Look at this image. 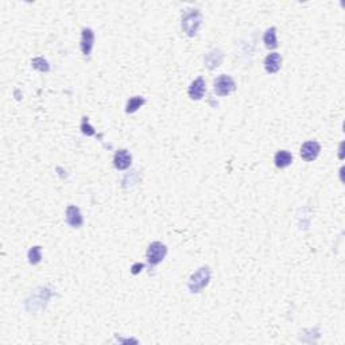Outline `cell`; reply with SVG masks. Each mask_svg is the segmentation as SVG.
Instances as JSON below:
<instances>
[{
  "label": "cell",
  "instance_id": "9a60e30c",
  "mask_svg": "<svg viewBox=\"0 0 345 345\" xmlns=\"http://www.w3.org/2000/svg\"><path fill=\"white\" fill-rule=\"evenodd\" d=\"M31 65H33V68H34V69H36V71H39V72L50 71L49 62H47L46 59L43 58V57H36V58H34L33 61H31Z\"/></svg>",
  "mask_w": 345,
  "mask_h": 345
},
{
  "label": "cell",
  "instance_id": "ba28073f",
  "mask_svg": "<svg viewBox=\"0 0 345 345\" xmlns=\"http://www.w3.org/2000/svg\"><path fill=\"white\" fill-rule=\"evenodd\" d=\"M131 161H132V157L127 150H119L115 154L113 164L117 170H126L131 166Z\"/></svg>",
  "mask_w": 345,
  "mask_h": 345
},
{
  "label": "cell",
  "instance_id": "9c48e42d",
  "mask_svg": "<svg viewBox=\"0 0 345 345\" xmlns=\"http://www.w3.org/2000/svg\"><path fill=\"white\" fill-rule=\"evenodd\" d=\"M94 42V34L93 31L91 29H84L82 30L81 36V52L85 57H88L91 52H92V47H93Z\"/></svg>",
  "mask_w": 345,
  "mask_h": 345
},
{
  "label": "cell",
  "instance_id": "7c38bea8",
  "mask_svg": "<svg viewBox=\"0 0 345 345\" xmlns=\"http://www.w3.org/2000/svg\"><path fill=\"white\" fill-rule=\"evenodd\" d=\"M274 162L276 167H279V169H285V167H287V166L291 164L292 155L289 151H286V150H281V151H278L276 154H275Z\"/></svg>",
  "mask_w": 345,
  "mask_h": 345
},
{
  "label": "cell",
  "instance_id": "e0dca14e",
  "mask_svg": "<svg viewBox=\"0 0 345 345\" xmlns=\"http://www.w3.org/2000/svg\"><path fill=\"white\" fill-rule=\"evenodd\" d=\"M81 131L82 134L87 135V136H92V135H94L96 132H94L93 127L89 124V120L88 117H82V122H81Z\"/></svg>",
  "mask_w": 345,
  "mask_h": 345
},
{
  "label": "cell",
  "instance_id": "5b68a950",
  "mask_svg": "<svg viewBox=\"0 0 345 345\" xmlns=\"http://www.w3.org/2000/svg\"><path fill=\"white\" fill-rule=\"evenodd\" d=\"M321 151V146L320 143L316 141H309L302 145L301 147V157L306 161V162H311L318 157V154Z\"/></svg>",
  "mask_w": 345,
  "mask_h": 345
},
{
  "label": "cell",
  "instance_id": "30bf717a",
  "mask_svg": "<svg viewBox=\"0 0 345 345\" xmlns=\"http://www.w3.org/2000/svg\"><path fill=\"white\" fill-rule=\"evenodd\" d=\"M282 57L279 53L269 54L264 59V69L267 73H276L281 69Z\"/></svg>",
  "mask_w": 345,
  "mask_h": 345
},
{
  "label": "cell",
  "instance_id": "6da1fadb",
  "mask_svg": "<svg viewBox=\"0 0 345 345\" xmlns=\"http://www.w3.org/2000/svg\"><path fill=\"white\" fill-rule=\"evenodd\" d=\"M202 22V15L197 8H186L182 12V30L187 36H194Z\"/></svg>",
  "mask_w": 345,
  "mask_h": 345
},
{
  "label": "cell",
  "instance_id": "3957f363",
  "mask_svg": "<svg viewBox=\"0 0 345 345\" xmlns=\"http://www.w3.org/2000/svg\"><path fill=\"white\" fill-rule=\"evenodd\" d=\"M166 254H167L166 246L162 244V243H159V241H155V243L150 244V247H148V250H147L146 252V256L148 263L151 264V266H157V264L161 263V262L163 260Z\"/></svg>",
  "mask_w": 345,
  "mask_h": 345
},
{
  "label": "cell",
  "instance_id": "5bb4252c",
  "mask_svg": "<svg viewBox=\"0 0 345 345\" xmlns=\"http://www.w3.org/2000/svg\"><path fill=\"white\" fill-rule=\"evenodd\" d=\"M145 103H146V100L143 99L142 96L131 97V99L128 100V103H127V107H126V112H127V113H134V112L138 111Z\"/></svg>",
  "mask_w": 345,
  "mask_h": 345
},
{
  "label": "cell",
  "instance_id": "8992f818",
  "mask_svg": "<svg viewBox=\"0 0 345 345\" xmlns=\"http://www.w3.org/2000/svg\"><path fill=\"white\" fill-rule=\"evenodd\" d=\"M66 222L72 228H80L82 225V216L80 209L74 205H69L66 209Z\"/></svg>",
  "mask_w": 345,
  "mask_h": 345
},
{
  "label": "cell",
  "instance_id": "8fae6325",
  "mask_svg": "<svg viewBox=\"0 0 345 345\" xmlns=\"http://www.w3.org/2000/svg\"><path fill=\"white\" fill-rule=\"evenodd\" d=\"M222 58H224V54H222L221 50L218 49H213L212 52L205 55V65L208 69H216L217 66H220V64L222 62Z\"/></svg>",
  "mask_w": 345,
  "mask_h": 345
},
{
  "label": "cell",
  "instance_id": "7a4b0ae2",
  "mask_svg": "<svg viewBox=\"0 0 345 345\" xmlns=\"http://www.w3.org/2000/svg\"><path fill=\"white\" fill-rule=\"evenodd\" d=\"M209 281H211V271H209V269L208 267H201V269L197 270L190 276L187 287H189V290L192 292H200L202 289L208 286Z\"/></svg>",
  "mask_w": 345,
  "mask_h": 345
},
{
  "label": "cell",
  "instance_id": "2e32d148",
  "mask_svg": "<svg viewBox=\"0 0 345 345\" xmlns=\"http://www.w3.org/2000/svg\"><path fill=\"white\" fill-rule=\"evenodd\" d=\"M41 247H33L29 251V262L31 264H38L41 262Z\"/></svg>",
  "mask_w": 345,
  "mask_h": 345
},
{
  "label": "cell",
  "instance_id": "4fadbf2b",
  "mask_svg": "<svg viewBox=\"0 0 345 345\" xmlns=\"http://www.w3.org/2000/svg\"><path fill=\"white\" fill-rule=\"evenodd\" d=\"M263 42L267 49H275L278 47V41H276V29L271 27L266 33H264Z\"/></svg>",
  "mask_w": 345,
  "mask_h": 345
},
{
  "label": "cell",
  "instance_id": "277c9868",
  "mask_svg": "<svg viewBox=\"0 0 345 345\" xmlns=\"http://www.w3.org/2000/svg\"><path fill=\"white\" fill-rule=\"evenodd\" d=\"M236 88L234 78L225 74H221L220 77H217V80L215 81V92L217 96H228L229 93H232Z\"/></svg>",
  "mask_w": 345,
  "mask_h": 345
},
{
  "label": "cell",
  "instance_id": "52a82bcc",
  "mask_svg": "<svg viewBox=\"0 0 345 345\" xmlns=\"http://www.w3.org/2000/svg\"><path fill=\"white\" fill-rule=\"evenodd\" d=\"M189 97L192 100H200L204 97V93H205V80L202 78V77H199V78H196L192 84H190V87H189Z\"/></svg>",
  "mask_w": 345,
  "mask_h": 345
},
{
  "label": "cell",
  "instance_id": "ac0fdd59",
  "mask_svg": "<svg viewBox=\"0 0 345 345\" xmlns=\"http://www.w3.org/2000/svg\"><path fill=\"white\" fill-rule=\"evenodd\" d=\"M143 267H145V266H143V264H142V263H135L134 266L131 267V272H132V274H134V275L139 274V272H141L142 269H143Z\"/></svg>",
  "mask_w": 345,
  "mask_h": 345
}]
</instances>
